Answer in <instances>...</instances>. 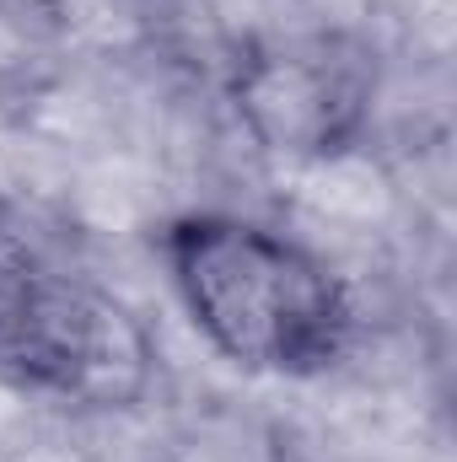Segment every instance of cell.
<instances>
[{
	"label": "cell",
	"instance_id": "cell-1",
	"mask_svg": "<svg viewBox=\"0 0 457 462\" xmlns=\"http://www.w3.org/2000/svg\"><path fill=\"white\" fill-rule=\"evenodd\" d=\"M189 328L242 376L318 382L355 345V296L329 253L237 210H178L151 231Z\"/></svg>",
	"mask_w": 457,
	"mask_h": 462
},
{
	"label": "cell",
	"instance_id": "cell-2",
	"mask_svg": "<svg viewBox=\"0 0 457 462\" xmlns=\"http://www.w3.org/2000/svg\"><path fill=\"white\" fill-rule=\"evenodd\" d=\"M156 371L162 349L140 307L0 205V387L76 414H129Z\"/></svg>",
	"mask_w": 457,
	"mask_h": 462
},
{
	"label": "cell",
	"instance_id": "cell-3",
	"mask_svg": "<svg viewBox=\"0 0 457 462\" xmlns=\"http://www.w3.org/2000/svg\"><path fill=\"white\" fill-rule=\"evenodd\" d=\"M382 97V54L366 32L302 27L237 49L227 103L237 129L280 162H344L366 145Z\"/></svg>",
	"mask_w": 457,
	"mask_h": 462
}]
</instances>
